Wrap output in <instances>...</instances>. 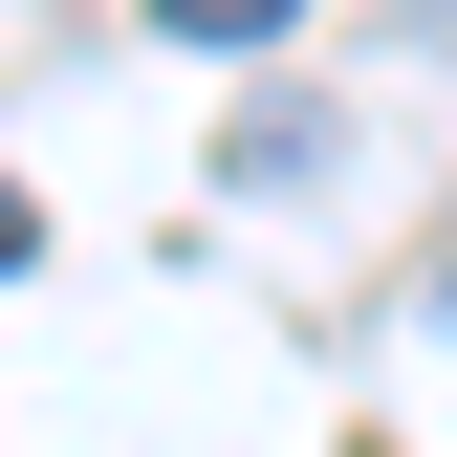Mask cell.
<instances>
[{"instance_id":"2","label":"cell","mask_w":457,"mask_h":457,"mask_svg":"<svg viewBox=\"0 0 457 457\" xmlns=\"http://www.w3.org/2000/svg\"><path fill=\"white\" fill-rule=\"evenodd\" d=\"M153 22H175V44H283L305 0H153Z\"/></svg>"},{"instance_id":"4","label":"cell","mask_w":457,"mask_h":457,"mask_svg":"<svg viewBox=\"0 0 457 457\" xmlns=\"http://www.w3.org/2000/svg\"><path fill=\"white\" fill-rule=\"evenodd\" d=\"M414 44H436V66H457V0H414Z\"/></svg>"},{"instance_id":"3","label":"cell","mask_w":457,"mask_h":457,"mask_svg":"<svg viewBox=\"0 0 457 457\" xmlns=\"http://www.w3.org/2000/svg\"><path fill=\"white\" fill-rule=\"evenodd\" d=\"M22 262H44V218H22V196H0V283H22Z\"/></svg>"},{"instance_id":"1","label":"cell","mask_w":457,"mask_h":457,"mask_svg":"<svg viewBox=\"0 0 457 457\" xmlns=\"http://www.w3.org/2000/svg\"><path fill=\"white\" fill-rule=\"evenodd\" d=\"M218 175H240V196H305V175H327V109H283V87H262L240 131H218Z\"/></svg>"},{"instance_id":"5","label":"cell","mask_w":457,"mask_h":457,"mask_svg":"<svg viewBox=\"0 0 457 457\" xmlns=\"http://www.w3.org/2000/svg\"><path fill=\"white\" fill-rule=\"evenodd\" d=\"M436 305H457V262H436Z\"/></svg>"}]
</instances>
